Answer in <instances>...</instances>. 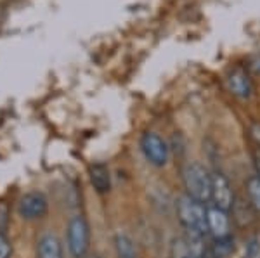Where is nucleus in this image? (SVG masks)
Listing matches in <instances>:
<instances>
[{"mask_svg":"<svg viewBox=\"0 0 260 258\" xmlns=\"http://www.w3.org/2000/svg\"><path fill=\"white\" fill-rule=\"evenodd\" d=\"M182 182L186 194L207 205L212 196V173L198 161H191L182 170Z\"/></svg>","mask_w":260,"mask_h":258,"instance_id":"obj_1","label":"nucleus"},{"mask_svg":"<svg viewBox=\"0 0 260 258\" xmlns=\"http://www.w3.org/2000/svg\"><path fill=\"white\" fill-rule=\"evenodd\" d=\"M177 218L186 229V232H196V234H208L207 231V206L192 199L187 194H182L177 199Z\"/></svg>","mask_w":260,"mask_h":258,"instance_id":"obj_2","label":"nucleus"},{"mask_svg":"<svg viewBox=\"0 0 260 258\" xmlns=\"http://www.w3.org/2000/svg\"><path fill=\"white\" fill-rule=\"evenodd\" d=\"M90 246V227L83 215H75L68 222V249L73 258H85Z\"/></svg>","mask_w":260,"mask_h":258,"instance_id":"obj_3","label":"nucleus"},{"mask_svg":"<svg viewBox=\"0 0 260 258\" xmlns=\"http://www.w3.org/2000/svg\"><path fill=\"white\" fill-rule=\"evenodd\" d=\"M142 155L148 160L149 165L163 168L170 160V148L167 140L156 134V132H146L141 139Z\"/></svg>","mask_w":260,"mask_h":258,"instance_id":"obj_4","label":"nucleus"},{"mask_svg":"<svg viewBox=\"0 0 260 258\" xmlns=\"http://www.w3.org/2000/svg\"><path fill=\"white\" fill-rule=\"evenodd\" d=\"M49 211V199L42 191H28L21 196L18 203V213L23 220L33 222L40 220Z\"/></svg>","mask_w":260,"mask_h":258,"instance_id":"obj_5","label":"nucleus"},{"mask_svg":"<svg viewBox=\"0 0 260 258\" xmlns=\"http://www.w3.org/2000/svg\"><path fill=\"white\" fill-rule=\"evenodd\" d=\"M210 201L213 206L229 211L234 206V191L229 178L222 172H212V196Z\"/></svg>","mask_w":260,"mask_h":258,"instance_id":"obj_6","label":"nucleus"},{"mask_svg":"<svg viewBox=\"0 0 260 258\" xmlns=\"http://www.w3.org/2000/svg\"><path fill=\"white\" fill-rule=\"evenodd\" d=\"M225 83H228L229 92L234 95V97L241 99V101H248V99L253 95V82H251L248 71L241 66H236L233 68L225 78Z\"/></svg>","mask_w":260,"mask_h":258,"instance_id":"obj_7","label":"nucleus"},{"mask_svg":"<svg viewBox=\"0 0 260 258\" xmlns=\"http://www.w3.org/2000/svg\"><path fill=\"white\" fill-rule=\"evenodd\" d=\"M207 231L213 239H224L231 236L229 211L217 206H207Z\"/></svg>","mask_w":260,"mask_h":258,"instance_id":"obj_8","label":"nucleus"},{"mask_svg":"<svg viewBox=\"0 0 260 258\" xmlns=\"http://www.w3.org/2000/svg\"><path fill=\"white\" fill-rule=\"evenodd\" d=\"M90 184L99 194H108L111 191V175L110 168L104 163H94L89 168Z\"/></svg>","mask_w":260,"mask_h":258,"instance_id":"obj_9","label":"nucleus"},{"mask_svg":"<svg viewBox=\"0 0 260 258\" xmlns=\"http://www.w3.org/2000/svg\"><path fill=\"white\" fill-rule=\"evenodd\" d=\"M37 256L39 258H64L62 256V244L54 232H45L37 244Z\"/></svg>","mask_w":260,"mask_h":258,"instance_id":"obj_10","label":"nucleus"},{"mask_svg":"<svg viewBox=\"0 0 260 258\" xmlns=\"http://www.w3.org/2000/svg\"><path fill=\"white\" fill-rule=\"evenodd\" d=\"M115 251L116 258H139L136 241L132 239L130 234L121 231L115 234Z\"/></svg>","mask_w":260,"mask_h":258,"instance_id":"obj_11","label":"nucleus"},{"mask_svg":"<svg viewBox=\"0 0 260 258\" xmlns=\"http://www.w3.org/2000/svg\"><path fill=\"white\" fill-rule=\"evenodd\" d=\"M233 251H234V239L231 236L224 239H215L212 248H208V255L212 258H228Z\"/></svg>","mask_w":260,"mask_h":258,"instance_id":"obj_12","label":"nucleus"},{"mask_svg":"<svg viewBox=\"0 0 260 258\" xmlns=\"http://www.w3.org/2000/svg\"><path fill=\"white\" fill-rule=\"evenodd\" d=\"M246 194H248V201L251 208L257 213H260V178L257 175L250 177L246 180Z\"/></svg>","mask_w":260,"mask_h":258,"instance_id":"obj_13","label":"nucleus"},{"mask_svg":"<svg viewBox=\"0 0 260 258\" xmlns=\"http://www.w3.org/2000/svg\"><path fill=\"white\" fill-rule=\"evenodd\" d=\"M170 258H194L184 236H179L170 244Z\"/></svg>","mask_w":260,"mask_h":258,"instance_id":"obj_14","label":"nucleus"},{"mask_svg":"<svg viewBox=\"0 0 260 258\" xmlns=\"http://www.w3.org/2000/svg\"><path fill=\"white\" fill-rule=\"evenodd\" d=\"M12 256V244L0 229V258H11Z\"/></svg>","mask_w":260,"mask_h":258,"instance_id":"obj_15","label":"nucleus"},{"mask_svg":"<svg viewBox=\"0 0 260 258\" xmlns=\"http://www.w3.org/2000/svg\"><path fill=\"white\" fill-rule=\"evenodd\" d=\"M260 253V243L258 241H251L250 244H246V253H245V258H257Z\"/></svg>","mask_w":260,"mask_h":258,"instance_id":"obj_16","label":"nucleus"},{"mask_svg":"<svg viewBox=\"0 0 260 258\" xmlns=\"http://www.w3.org/2000/svg\"><path fill=\"white\" fill-rule=\"evenodd\" d=\"M248 69H250V71H253V73L260 75V51H258L257 54H253V56L250 57V61H248Z\"/></svg>","mask_w":260,"mask_h":258,"instance_id":"obj_17","label":"nucleus"},{"mask_svg":"<svg viewBox=\"0 0 260 258\" xmlns=\"http://www.w3.org/2000/svg\"><path fill=\"white\" fill-rule=\"evenodd\" d=\"M250 134H251V137H253V140L257 142L258 149H260V123H251Z\"/></svg>","mask_w":260,"mask_h":258,"instance_id":"obj_18","label":"nucleus"},{"mask_svg":"<svg viewBox=\"0 0 260 258\" xmlns=\"http://www.w3.org/2000/svg\"><path fill=\"white\" fill-rule=\"evenodd\" d=\"M253 165H255V172H257L255 175L260 178V149H257L253 155Z\"/></svg>","mask_w":260,"mask_h":258,"instance_id":"obj_19","label":"nucleus"},{"mask_svg":"<svg viewBox=\"0 0 260 258\" xmlns=\"http://www.w3.org/2000/svg\"><path fill=\"white\" fill-rule=\"evenodd\" d=\"M89 258H101L99 255H92V256H89Z\"/></svg>","mask_w":260,"mask_h":258,"instance_id":"obj_20","label":"nucleus"}]
</instances>
